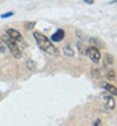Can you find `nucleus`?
<instances>
[{
  "instance_id": "obj_11",
  "label": "nucleus",
  "mask_w": 117,
  "mask_h": 126,
  "mask_svg": "<svg viewBox=\"0 0 117 126\" xmlns=\"http://www.w3.org/2000/svg\"><path fill=\"white\" fill-rule=\"evenodd\" d=\"M101 124V120H96L94 121V126H97V125H100Z\"/></svg>"
},
{
  "instance_id": "obj_8",
  "label": "nucleus",
  "mask_w": 117,
  "mask_h": 126,
  "mask_svg": "<svg viewBox=\"0 0 117 126\" xmlns=\"http://www.w3.org/2000/svg\"><path fill=\"white\" fill-rule=\"evenodd\" d=\"M63 53H64L66 56H68V57H72L73 56V50H72V48L69 46H67V47H64V49H63Z\"/></svg>"
},
{
  "instance_id": "obj_9",
  "label": "nucleus",
  "mask_w": 117,
  "mask_h": 126,
  "mask_svg": "<svg viewBox=\"0 0 117 126\" xmlns=\"http://www.w3.org/2000/svg\"><path fill=\"white\" fill-rule=\"evenodd\" d=\"M107 78H108V79H113V78H115V72H113V71H110V72L107 73Z\"/></svg>"
},
{
  "instance_id": "obj_6",
  "label": "nucleus",
  "mask_w": 117,
  "mask_h": 126,
  "mask_svg": "<svg viewBox=\"0 0 117 126\" xmlns=\"http://www.w3.org/2000/svg\"><path fill=\"white\" fill-rule=\"evenodd\" d=\"M63 38H64V30L63 29H58L56 33L52 35L53 42H60V40H63Z\"/></svg>"
},
{
  "instance_id": "obj_7",
  "label": "nucleus",
  "mask_w": 117,
  "mask_h": 126,
  "mask_svg": "<svg viewBox=\"0 0 117 126\" xmlns=\"http://www.w3.org/2000/svg\"><path fill=\"white\" fill-rule=\"evenodd\" d=\"M102 87L104 88V90H107L111 94H113V96H115V94L117 93V90H116V87L115 86H112V85H110V83H102Z\"/></svg>"
},
{
  "instance_id": "obj_5",
  "label": "nucleus",
  "mask_w": 117,
  "mask_h": 126,
  "mask_svg": "<svg viewBox=\"0 0 117 126\" xmlns=\"http://www.w3.org/2000/svg\"><path fill=\"white\" fill-rule=\"evenodd\" d=\"M6 34H8L9 38H12L14 40H20V39H22V34H20L18 30H15V29H8Z\"/></svg>"
},
{
  "instance_id": "obj_4",
  "label": "nucleus",
  "mask_w": 117,
  "mask_h": 126,
  "mask_svg": "<svg viewBox=\"0 0 117 126\" xmlns=\"http://www.w3.org/2000/svg\"><path fill=\"white\" fill-rule=\"evenodd\" d=\"M103 100H104V103H106V109H108V110H113L115 109V98L111 96V93H104L103 94Z\"/></svg>"
},
{
  "instance_id": "obj_1",
  "label": "nucleus",
  "mask_w": 117,
  "mask_h": 126,
  "mask_svg": "<svg viewBox=\"0 0 117 126\" xmlns=\"http://www.w3.org/2000/svg\"><path fill=\"white\" fill-rule=\"evenodd\" d=\"M34 38H35L37 43L42 50L47 52L48 54H52V56H59V50L53 46V43L44 34L39 33V32H34Z\"/></svg>"
},
{
  "instance_id": "obj_2",
  "label": "nucleus",
  "mask_w": 117,
  "mask_h": 126,
  "mask_svg": "<svg viewBox=\"0 0 117 126\" xmlns=\"http://www.w3.org/2000/svg\"><path fill=\"white\" fill-rule=\"evenodd\" d=\"M5 44L8 46V48L10 49V52L13 53V56L15 57V58H20L22 57V52H20V49H19V47H18V44L15 43V40L14 39H12V38H6L5 39Z\"/></svg>"
},
{
  "instance_id": "obj_10",
  "label": "nucleus",
  "mask_w": 117,
  "mask_h": 126,
  "mask_svg": "<svg viewBox=\"0 0 117 126\" xmlns=\"http://www.w3.org/2000/svg\"><path fill=\"white\" fill-rule=\"evenodd\" d=\"M12 15H13V13H12V12H9V13H5L4 15H1V18L5 19V18H9V16H12Z\"/></svg>"
},
{
  "instance_id": "obj_3",
  "label": "nucleus",
  "mask_w": 117,
  "mask_h": 126,
  "mask_svg": "<svg viewBox=\"0 0 117 126\" xmlns=\"http://www.w3.org/2000/svg\"><path fill=\"white\" fill-rule=\"evenodd\" d=\"M87 54L88 57L93 61V62H98L101 59V53H100V50L97 48H94V47H91L87 49Z\"/></svg>"
}]
</instances>
